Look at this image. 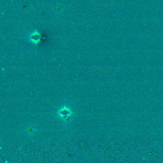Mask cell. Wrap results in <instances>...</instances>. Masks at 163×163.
I'll use <instances>...</instances> for the list:
<instances>
[{
  "instance_id": "6da1fadb",
  "label": "cell",
  "mask_w": 163,
  "mask_h": 163,
  "mask_svg": "<svg viewBox=\"0 0 163 163\" xmlns=\"http://www.w3.org/2000/svg\"><path fill=\"white\" fill-rule=\"evenodd\" d=\"M74 113L73 110L70 107L67 105H63L57 110L56 117L62 123L66 124L72 121Z\"/></svg>"
},
{
  "instance_id": "7a4b0ae2",
  "label": "cell",
  "mask_w": 163,
  "mask_h": 163,
  "mask_svg": "<svg viewBox=\"0 0 163 163\" xmlns=\"http://www.w3.org/2000/svg\"><path fill=\"white\" fill-rule=\"evenodd\" d=\"M41 40V35L39 32L37 31H34L32 33H31L29 36V40L30 42L34 44H37L40 42Z\"/></svg>"
},
{
  "instance_id": "3957f363",
  "label": "cell",
  "mask_w": 163,
  "mask_h": 163,
  "mask_svg": "<svg viewBox=\"0 0 163 163\" xmlns=\"http://www.w3.org/2000/svg\"><path fill=\"white\" fill-rule=\"evenodd\" d=\"M27 131H28V133H29V135H31L32 134H34V132L36 131V129H35L34 127L31 126L30 127H29V128L28 129V130H27Z\"/></svg>"
}]
</instances>
